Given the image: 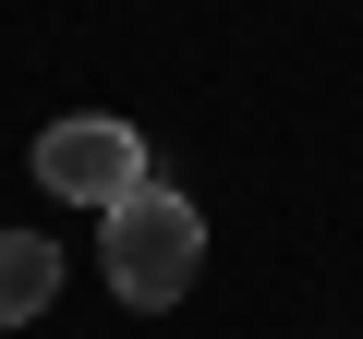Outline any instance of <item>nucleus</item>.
<instances>
[{"label": "nucleus", "mask_w": 363, "mask_h": 339, "mask_svg": "<svg viewBox=\"0 0 363 339\" xmlns=\"http://www.w3.org/2000/svg\"><path fill=\"white\" fill-rule=\"evenodd\" d=\"M97 218H109V291H121L133 315H169L182 291H194V267H206V218H194V194L133 182V194L97 206Z\"/></svg>", "instance_id": "nucleus-1"}, {"label": "nucleus", "mask_w": 363, "mask_h": 339, "mask_svg": "<svg viewBox=\"0 0 363 339\" xmlns=\"http://www.w3.org/2000/svg\"><path fill=\"white\" fill-rule=\"evenodd\" d=\"M37 182H49V194H73V206H121V194L145 182V133H133V121H109V109H73V121H49V133H37Z\"/></svg>", "instance_id": "nucleus-2"}, {"label": "nucleus", "mask_w": 363, "mask_h": 339, "mask_svg": "<svg viewBox=\"0 0 363 339\" xmlns=\"http://www.w3.org/2000/svg\"><path fill=\"white\" fill-rule=\"evenodd\" d=\"M49 291H61V243L49 230H0V327L49 315Z\"/></svg>", "instance_id": "nucleus-3"}]
</instances>
